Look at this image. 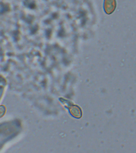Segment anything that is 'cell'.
<instances>
[{
    "label": "cell",
    "mask_w": 136,
    "mask_h": 153,
    "mask_svg": "<svg viewBox=\"0 0 136 153\" xmlns=\"http://www.w3.org/2000/svg\"><path fill=\"white\" fill-rule=\"evenodd\" d=\"M116 7V0H104L103 8L106 14H112L114 11Z\"/></svg>",
    "instance_id": "1"
},
{
    "label": "cell",
    "mask_w": 136,
    "mask_h": 153,
    "mask_svg": "<svg viewBox=\"0 0 136 153\" xmlns=\"http://www.w3.org/2000/svg\"><path fill=\"white\" fill-rule=\"evenodd\" d=\"M69 110L70 113L74 117L79 118L81 116V110L77 106H71Z\"/></svg>",
    "instance_id": "2"
}]
</instances>
